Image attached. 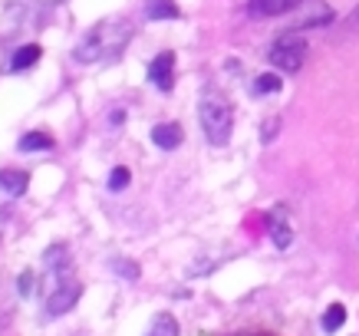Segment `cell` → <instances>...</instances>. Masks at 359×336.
Returning <instances> with one entry per match:
<instances>
[{
	"label": "cell",
	"mask_w": 359,
	"mask_h": 336,
	"mask_svg": "<svg viewBox=\"0 0 359 336\" xmlns=\"http://www.w3.org/2000/svg\"><path fill=\"white\" fill-rule=\"evenodd\" d=\"M152 142L158 149H165V152H172V149H178L185 142V129L178 122H158L152 129Z\"/></svg>",
	"instance_id": "cell-9"
},
{
	"label": "cell",
	"mask_w": 359,
	"mask_h": 336,
	"mask_svg": "<svg viewBox=\"0 0 359 336\" xmlns=\"http://www.w3.org/2000/svg\"><path fill=\"white\" fill-rule=\"evenodd\" d=\"M30 287H33V274L27 271V274H23V277H20V293H23V297L30 293Z\"/></svg>",
	"instance_id": "cell-19"
},
{
	"label": "cell",
	"mask_w": 359,
	"mask_h": 336,
	"mask_svg": "<svg viewBox=\"0 0 359 336\" xmlns=\"http://www.w3.org/2000/svg\"><path fill=\"white\" fill-rule=\"evenodd\" d=\"M149 83H152L158 93H172L175 86V53L165 50L149 63Z\"/></svg>",
	"instance_id": "cell-4"
},
{
	"label": "cell",
	"mask_w": 359,
	"mask_h": 336,
	"mask_svg": "<svg viewBox=\"0 0 359 336\" xmlns=\"http://www.w3.org/2000/svg\"><path fill=\"white\" fill-rule=\"evenodd\" d=\"M53 149V139L46 132H27L20 139V152H50Z\"/></svg>",
	"instance_id": "cell-13"
},
{
	"label": "cell",
	"mask_w": 359,
	"mask_h": 336,
	"mask_svg": "<svg viewBox=\"0 0 359 336\" xmlns=\"http://www.w3.org/2000/svg\"><path fill=\"white\" fill-rule=\"evenodd\" d=\"M182 330H178V320H175L172 314H158L152 320V326H149V336H178Z\"/></svg>",
	"instance_id": "cell-14"
},
{
	"label": "cell",
	"mask_w": 359,
	"mask_h": 336,
	"mask_svg": "<svg viewBox=\"0 0 359 336\" xmlns=\"http://www.w3.org/2000/svg\"><path fill=\"white\" fill-rule=\"evenodd\" d=\"M112 271L116 277H126V281H139V264L129 257H112Z\"/></svg>",
	"instance_id": "cell-17"
},
{
	"label": "cell",
	"mask_w": 359,
	"mask_h": 336,
	"mask_svg": "<svg viewBox=\"0 0 359 336\" xmlns=\"http://www.w3.org/2000/svg\"><path fill=\"white\" fill-rule=\"evenodd\" d=\"M280 89V73H264V76L254 79V96H271V93H277Z\"/></svg>",
	"instance_id": "cell-15"
},
{
	"label": "cell",
	"mask_w": 359,
	"mask_h": 336,
	"mask_svg": "<svg viewBox=\"0 0 359 336\" xmlns=\"http://www.w3.org/2000/svg\"><path fill=\"white\" fill-rule=\"evenodd\" d=\"M132 30H135L132 20H119V17L96 23L73 53L76 63H109V60H116L132 40Z\"/></svg>",
	"instance_id": "cell-1"
},
{
	"label": "cell",
	"mask_w": 359,
	"mask_h": 336,
	"mask_svg": "<svg viewBox=\"0 0 359 336\" xmlns=\"http://www.w3.org/2000/svg\"><path fill=\"white\" fill-rule=\"evenodd\" d=\"M79 293H83V287H79L76 281L56 283V290L50 293V300H46V314L60 316V314H66V310H73V307H76V300H79Z\"/></svg>",
	"instance_id": "cell-6"
},
{
	"label": "cell",
	"mask_w": 359,
	"mask_h": 336,
	"mask_svg": "<svg viewBox=\"0 0 359 336\" xmlns=\"http://www.w3.org/2000/svg\"><path fill=\"white\" fill-rule=\"evenodd\" d=\"M306 0H248V13L250 17H283V13L297 11V7H304Z\"/></svg>",
	"instance_id": "cell-7"
},
{
	"label": "cell",
	"mask_w": 359,
	"mask_h": 336,
	"mask_svg": "<svg viewBox=\"0 0 359 336\" xmlns=\"http://www.w3.org/2000/svg\"><path fill=\"white\" fill-rule=\"evenodd\" d=\"M198 119H201V129H205V139L211 145H228L231 132H234V109L224 96H221L215 86H208L201 93V102H198Z\"/></svg>",
	"instance_id": "cell-2"
},
{
	"label": "cell",
	"mask_w": 359,
	"mask_h": 336,
	"mask_svg": "<svg viewBox=\"0 0 359 336\" xmlns=\"http://www.w3.org/2000/svg\"><path fill=\"white\" fill-rule=\"evenodd\" d=\"M129 182H132V172L126 165H119V168H112V175H109V191H122Z\"/></svg>",
	"instance_id": "cell-18"
},
{
	"label": "cell",
	"mask_w": 359,
	"mask_h": 336,
	"mask_svg": "<svg viewBox=\"0 0 359 336\" xmlns=\"http://www.w3.org/2000/svg\"><path fill=\"white\" fill-rule=\"evenodd\" d=\"M30 188V175L20 172V168H0V191H7L11 198L27 195Z\"/></svg>",
	"instance_id": "cell-10"
},
{
	"label": "cell",
	"mask_w": 359,
	"mask_h": 336,
	"mask_svg": "<svg viewBox=\"0 0 359 336\" xmlns=\"http://www.w3.org/2000/svg\"><path fill=\"white\" fill-rule=\"evenodd\" d=\"M36 60H40V46H36V43H27V46H20V50L13 53L11 69H13V73H23V69H30Z\"/></svg>",
	"instance_id": "cell-12"
},
{
	"label": "cell",
	"mask_w": 359,
	"mask_h": 336,
	"mask_svg": "<svg viewBox=\"0 0 359 336\" xmlns=\"http://www.w3.org/2000/svg\"><path fill=\"white\" fill-rule=\"evenodd\" d=\"M306 50H310V46H306V36H300L297 30H287L271 43L267 63H271L273 69H280V73H297L306 60Z\"/></svg>",
	"instance_id": "cell-3"
},
{
	"label": "cell",
	"mask_w": 359,
	"mask_h": 336,
	"mask_svg": "<svg viewBox=\"0 0 359 336\" xmlns=\"http://www.w3.org/2000/svg\"><path fill=\"white\" fill-rule=\"evenodd\" d=\"M349 27H359V7L353 11V17H349Z\"/></svg>",
	"instance_id": "cell-20"
},
{
	"label": "cell",
	"mask_w": 359,
	"mask_h": 336,
	"mask_svg": "<svg viewBox=\"0 0 359 336\" xmlns=\"http://www.w3.org/2000/svg\"><path fill=\"white\" fill-rule=\"evenodd\" d=\"M267 231H271L273 248H280V250L290 248V241H294V224H290V211H287V205L273 208L271 215H267Z\"/></svg>",
	"instance_id": "cell-5"
},
{
	"label": "cell",
	"mask_w": 359,
	"mask_h": 336,
	"mask_svg": "<svg viewBox=\"0 0 359 336\" xmlns=\"http://www.w3.org/2000/svg\"><path fill=\"white\" fill-rule=\"evenodd\" d=\"M333 20V11H330V4H323V0H306L304 4V13L297 17L294 30L297 27H323V23Z\"/></svg>",
	"instance_id": "cell-8"
},
{
	"label": "cell",
	"mask_w": 359,
	"mask_h": 336,
	"mask_svg": "<svg viewBox=\"0 0 359 336\" xmlns=\"http://www.w3.org/2000/svg\"><path fill=\"white\" fill-rule=\"evenodd\" d=\"M145 17L149 20H178L182 11L175 0H145Z\"/></svg>",
	"instance_id": "cell-11"
},
{
	"label": "cell",
	"mask_w": 359,
	"mask_h": 336,
	"mask_svg": "<svg viewBox=\"0 0 359 336\" xmlns=\"http://www.w3.org/2000/svg\"><path fill=\"white\" fill-rule=\"evenodd\" d=\"M343 323H346V307H343V304L327 307V314H323V330H327V333H333V330H339Z\"/></svg>",
	"instance_id": "cell-16"
}]
</instances>
